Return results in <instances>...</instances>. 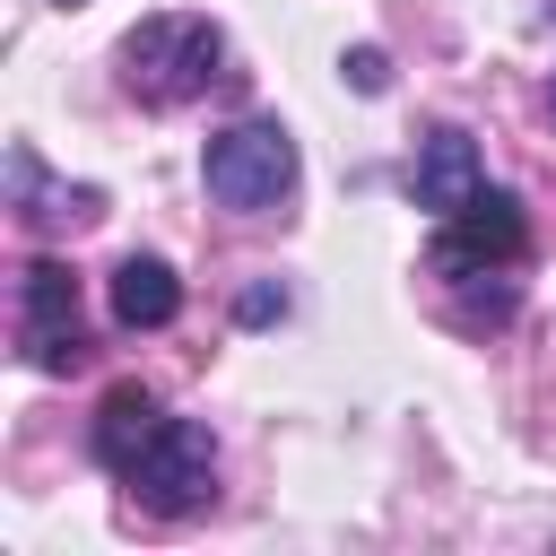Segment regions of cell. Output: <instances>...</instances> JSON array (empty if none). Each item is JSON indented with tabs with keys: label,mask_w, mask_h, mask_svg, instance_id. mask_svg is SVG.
I'll return each mask as SVG.
<instances>
[{
	"label": "cell",
	"mask_w": 556,
	"mask_h": 556,
	"mask_svg": "<svg viewBox=\"0 0 556 556\" xmlns=\"http://www.w3.org/2000/svg\"><path fill=\"white\" fill-rule=\"evenodd\" d=\"M87 452L104 478H122V495L156 521H191L217 504V434L200 417H165V400L148 382H113L96 400Z\"/></svg>",
	"instance_id": "cell-1"
},
{
	"label": "cell",
	"mask_w": 556,
	"mask_h": 556,
	"mask_svg": "<svg viewBox=\"0 0 556 556\" xmlns=\"http://www.w3.org/2000/svg\"><path fill=\"white\" fill-rule=\"evenodd\" d=\"M217 61H226V35H217V17H200V9L139 17V26L122 35V52H113L122 96H139L148 113H174V104L208 96V87H217Z\"/></svg>",
	"instance_id": "cell-2"
},
{
	"label": "cell",
	"mask_w": 556,
	"mask_h": 556,
	"mask_svg": "<svg viewBox=\"0 0 556 556\" xmlns=\"http://www.w3.org/2000/svg\"><path fill=\"white\" fill-rule=\"evenodd\" d=\"M295 174H304V156H295V139H287V122H235V130H217L208 156H200L208 200L235 208V217L287 208V200H295Z\"/></svg>",
	"instance_id": "cell-3"
},
{
	"label": "cell",
	"mask_w": 556,
	"mask_h": 556,
	"mask_svg": "<svg viewBox=\"0 0 556 556\" xmlns=\"http://www.w3.org/2000/svg\"><path fill=\"white\" fill-rule=\"evenodd\" d=\"M521 252H530V217H521V200H513V191H478L469 208L434 217L426 269H434L443 287H460V278H504Z\"/></svg>",
	"instance_id": "cell-4"
},
{
	"label": "cell",
	"mask_w": 556,
	"mask_h": 556,
	"mask_svg": "<svg viewBox=\"0 0 556 556\" xmlns=\"http://www.w3.org/2000/svg\"><path fill=\"white\" fill-rule=\"evenodd\" d=\"M17 356L35 374L87 365V313H78V278L61 261H26L17 269Z\"/></svg>",
	"instance_id": "cell-5"
},
{
	"label": "cell",
	"mask_w": 556,
	"mask_h": 556,
	"mask_svg": "<svg viewBox=\"0 0 556 556\" xmlns=\"http://www.w3.org/2000/svg\"><path fill=\"white\" fill-rule=\"evenodd\" d=\"M478 191H486L478 139H469L460 122H434V130L417 139V156H408V200H417L426 217H452V208H469Z\"/></svg>",
	"instance_id": "cell-6"
},
{
	"label": "cell",
	"mask_w": 556,
	"mask_h": 556,
	"mask_svg": "<svg viewBox=\"0 0 556 556\" xmlns=\"http://www.w3.org/2000/svg\"><path fill=\"white\" fill-rule=\"evenodd\" d=\"M9 208L26 226H87V217H104V191L96 182H43L35 148H9Z\"/></svg>",
	"instance_id": "cell-7"
},
{
	"label": "cell",
	"mask_w": 556,
	"mask_h": 556,
	"mask_svg": "<svg viewBox=\"0 0 556 556\" xmlns=\"http://www.w3.org/2000/svg\"><path fill=\"white\" fill-rule=\"evenodd\" d=\"M174 313H182V278H174V261L130 252V261L113 269V321H122V330H165Z\"/></svg>",
	"instance_id": "cell-8"
},
{
	"label": "cell",
	"mask_w": 556,
	"mask_h": 556,
	"mask_svg": "<svg viewBox=\"0 0 556 556\" xmlns=\"http://www.w3.org/2000/svg\"><path fill=\"white\" fill-rule=\"evenodd\" d=\"M339 70H348V87H356V96H382V87H391V61H382L374 43H356V52L339 61Z\"/></svg>",
	"instance_id": "cell-9"
},
{
	"label": "cell",
	"mask_w": 556,
	"mask_h": 556,
	"mask_svg": "<svg viewBox=\"0 0 556 556\" xmlns=\"http://www.w3.org/2000/svg\"><path fill=\"white\" fill-rule=\"evenodd\" d=\"M278 313H287V287H269V278L235 295V321H278Z\"/></svg>",
	"instance_id": "cell-10"
},
{
	"label": "cell",
	"mask_w": 556,
	"mask_h": 556,
	"mask_svg": "<svg viewBox=\"0 0 556 556\" xmlns=\"http://www.w3.org/2000/svg\"><path fill=\"white\" fill-rule=\"evenodd\" d=\"M547 26H556V0H547Z\"/></svg>",
	"instance_id": "cell-11"
},
{
	"label": "cell",
	"mask_w": 556,
	"mask_h": 556,
	"mask_svg": "<svg viewBox=\"0 0 556 556\" xmlns=\"http://www.w3.org/2000/svg\"><path fill=\"white\" fill-rule=\"evenodd\" d=\"M61 9H78V0H61Z\"/></svg>",
	"instance_id": "cell-12"
}]
</instances>
